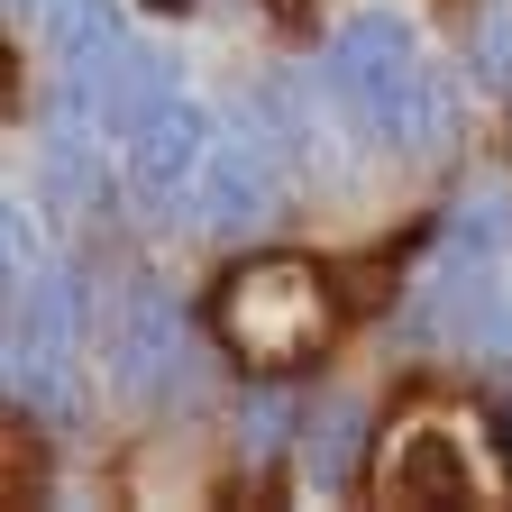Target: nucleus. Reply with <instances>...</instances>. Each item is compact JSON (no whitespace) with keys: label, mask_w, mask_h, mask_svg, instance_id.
Segmentation results:
<instances>
[{"label":"nucleus","mask_w":512,"mask_h":512,"mask_svg":"<svg viewBox=\"0 0 512 512\" xmlns=\"http://www.w3.org/2000/svg\"><path fill=\"white\" fill-rule=\"evenodd\" d=\"M119 46H128L119 0H46V55H55L64 83H92Z\"/></svg>","instance_id":"10"},{"label":"nucleus","mask_w":512,"mask_h":512,"mask_svg":"<svg viewBox=\"0 0 512 512\" xmlns=\"http://www.w3.org/2000/svg\"><path fill=\"white\" fill-rule=\"evenodd\" d=\"M37 275V229H28V211L0 192V284H28Z\"/></svg>","instance_id":"14"},{"label":"nucleus","mask_w":512,"mask_h":512,"mask_svg":"<svg viewBox=\"0 0 512 512\" xmlns=\"http://www.w3.org/2000/svg\"><path fill=\"white\" fill-rule=\"evenodd\" d=\"M101 138L110 128L92 119V110H74V101H55V119H46V138H37V165H46V192L64 211H92L101 202Z\"/></svg>","instance_id":"9"},{"label":"nucleus","mask_w":512,"mask_h":512,"mask_svg":"<svg viewBox=\"0 0 512 512\" xmlns=\"http://www.w3.org/2000/svg\"><path fill=\"white\" fill-rule=\"evenodd\" d=\"M503 256H512V192L485 174L448 202V229H439V256L412 293V339H476L485 311H494V284H503Z\"/></svg>","instance_id":"3"},{"label":"nucleus","mask_w":512,"mask_h":512,"mask_svg":"<svg viewBox=\"0 0 512 512\" xmlns=\"http://www.w3.org/2000/svg\"><path fill=\"white\" fill-rule=\"evenodd\" d=\"M503 348H512V339H503Z\"/></svg>","instance_id":"18"},{"label":"nucleus","mask_w":512,"mask_h":512,"mask_svg":"<svg viewBox=\"0 0 512 512\" xmlns=\"http://www.w3.org/2000/svg\"><path fill=\"white\" fill-rule=\"evenodd\" d=\"M476 439L485 421L476 412H412L394 430V448H384V494H403V503H485L494 494V467L476 458Z\"/></svg>","instance_id":"6"},{"label":"nucleus","mask_w":512,"mask_h":512,"mask_svg":"<svg viewBox=\"0 0 512 512\" xmlns=\"http://www.w3.org/2000/svg\"><path fill=\"white\" fill-rule=\"evenodd\" d=\"M247 458H275V448H284V430H293V403L284 394H247Z\"/></svg>","instance_id":"15"},{"label":"nucleus","mask_w":512,"mask_h":512,"mask_svg":"<svg viewBox=\"0 0 512 512\" xmlns=\"http://www.w3.org/2000/svg\"><path fill=\"white\" fill-rule=\"evenodd\" d=\"M0 375H10V357H0Z\"/></svg>","instance_id":"17"},{"label":"nucleus","mask_w":512,"mask_h":512,"mask_svg":"<svg viewBox=\"0 0 512 512\" xmlns=\"http://www.w3.org/2000/svg\"><path fill=\"white\" fill-rule=\"evenodd\" d=\"M110 384L119 403L138 412H174L192 384H202V357H192V330H183V302L147 275L119 293V320H110Z\"/></svg>","instance_id":"5"},{"label":"nucleus","mask_w":512,"mask_h":512,"mask_svg":"<svg viewBox=\"0 0 512 512\" xmlns=\"http://www.w3.org/2000/svg\"><path fill=\"white\" fill-rule=\"evenodd\" d=\"M0 10H19V19H46V0H0Z\"/></svg>","instance_id":"16"},{"label":"nucleus","mask_w":512,"mask_h":512,"mask_svg":"<svg viewBox=\"0 0 512 512\" xmlns=\"http://www.w3.org/2000/svg\"><path fill=\"white\" fill-rule=\"evenodd\" d=\"M211 138H220V119L202 110V101H156L138 128H128V202H138L147 220H174V211H192V183H202V156H211Z\"/></svg>","instance_id":"7"},{"label":"nucleus","mask_w":512,"mask_h":512,"mask_svg":"<svg viewBox=\"0 0 512 512\" xmlns=\"http://www.w3.org/2000/svg\"><path fill=\"white\" fill-rule=\"evenodd\" d=\"M37 494H46V448H37V430L0 421V503H37Z\"/></svg>","instance_id":"12"},{"label":"nucleus","mask_w":512,"mask_h":512,"mask_svg":"<svg viewBox=\"0 0 512 512\" xmlns=\"http://www.w3.org/2000/svg\"><path fill=\"white\" fill-rule=\"evenodd\" d=\"M366 403L357 394H330V403H320L311 412V430H302V476L320 485V494H348L357 485V467H366Z\"/></svg>","instance_id":"11"},{"label":"nucleus","mask_w":512,"mask_h":512,"mask_svg":"<svg viewBox=\"0 0 512 512\" xmlns=\"http://www.w3.org/2000/svg\"><path fill=\"white\" fill-rule=\"evenodd\" d=\"M330 330H339V293H330L320 266H302V256H247V266L220 284V339H229V357L266 366V375L320 357Z\"/></svg>","instance_id":"2"},{"label":"nucleus","mask_w":512,"mask_h":512,"mask_svg":"<svg viewBox=\"0 0 512 512\" xmlns=\"http://www.w3.org/2000/svg\"><path fill=\"white\" fill-rule=\"evenodd\" d=\"M74 366H83V266H37L10 311V384L19 403L64 421L74 412Z\"/></svg>","instance_id":"4"},{"label":"nucleus","mask_w":512,"mask_h":512,"mask_svg":"<svg viewBox=\"0 0 512 512\" xmlns=\"http://www.w3.org/2000/svg\"><path fill=\"white\" fill-rule=\"evenodd\" d=\"M192 220L211 238H256L266 220H284V174H275V147L256 128H220L211 138L202 183H192Z\"/></svg>","instance_id":"8"},{"label":"nucleus","mask_w":512,"mask_h":512,"mask_svg":"<svg viewBox=\"0 0 512 512\" xmlns=\"http://www.w3.org/2000/svg\"><path fill=\"white\" fill-rule=\"evenodd\" d=\"M320 83L394 156H430L458 138V92H448V74L430 64V46L403 10H348L320 46Z\"/></svg>","instance_id":"1"},{"label":"nucleus","mask_w":512,"mask_h":512,"mask_svg":"<svg viewBox=\"0 0 512 512\" xmlns=\"http://www.w3.org/2000/svg\"><path fill=\"white\" fill-rule=\"evenodd\" d=\"M467 55H476V74L512 101V0H485L476 10V37H467Z\"/></svg>","instance_id":"13"}]
</instances>
